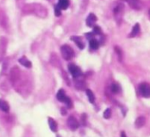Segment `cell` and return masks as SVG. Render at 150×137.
I'll use <instances>...</instances> for the list:
<instances>
[{
    "label": "cell",
    "mask_w": 150,
    "mask_h": 137,
    "mask_svg": "<svg viewBox=\"0 0 150 137\" xmlns=\"http://www.w3.org/2000/svg\"><path fill=\"white\" fill-rule=\"evenodd\" d=\"M61 53H62V55L63 59L66 61L71 60L75 55L73 49L70 47L69 45H63V46H62V48H61Z\"/></svg>",
    "instance_id": "1"
},
{
    "label": "cell",
    "mask_w": 150,
    "mask_h": 137,
    "mask_svg": "<svg viewBox=\"0 0 150 137\" xmlns=\"http://www.w3.org/2000/svg\"><path fill=\"white\" fill-rule=\"evenodd\" d=\"M139 94L142 97L149 98L150 97V84L147 83H142L139 86Z\"/></svg>",
    "instance_id": "2"
},
{
    "label": "cell",
    "mask_w": 150,
    "mask_h": 137,
    "mask_svg": "<svg viewBox=\"0 0 150 137\" xmlns=\"http://www.w3.org/2000/svg\"><path fill=\"white\" fill-rule=\"evenodd\" d=\"M67 126L71 130L75 131L79 127V122L78 120L76 119V117L71 115V116H69V119H67Z\"/></svg>",
    "instance_id": "3"
},
{
    "label": "cell",
    "mask_w": 150,
    "mask_h": 137,
    "mask_svg": "<svg viewBox=\"0 0 150 137\" xmlns=\"http://www.w3.org/2000/svg\"><path fill=\"white\" fill-rule=\"evenodd\" d=\"M123 13H124V5L119 4L118 6H117L116 8H115L114 10V17H115L116 20L118 23L121 22V20H122Z\"/></svg>",
    "instance_id": "4"
},
{
    "label": "cell",
    "mask_w": 150,
    "mask_h": 137,
    "mask_svg": "<svg viewBox=\"0 0 150 137\" xmlns=\"http://www.w3.org/2000/svg\"><path fill=\"white\" fill-rule=\"evenodd\" d=\"M69 70L71 74L72 75V77H75V78H77V77L82 76V72H81L80 69L74 64H70L69 65Z\"/></svg>",
    "instance_id": "5"
},
{
    "label": "cell",
    "mask_w": 150,
    "mask_h": 137,
    "mask_svg": "<svg viewBox=\"0 0 150 137\" xmlns=\"http://www.w3.org/2000/svg\"><path fill=\"white\" fill-rule=\"evenodd\" d=\"M130 7L135 10H139L142 8V3L140 0H125Z\"/></svg>",
    "instance_id": "6"
},
{
    "label": "cell",
    "mask_w": 150,
    "mask_h": 137,
    "mask_svg": "<svg viewBox=\"0 0 150 137\" xmlns=\"http://www.w3.org/2000/svg\"><path fill=\"white\" fill-rule=\"evenodd\" d=\"M96 20H97V17L93 13H90L89 16H87V18H86V25L88 27H93L95 23L96 22Z\"/></svg>",
    "instance_id": "7"
},
{
    "label": "cell",
    "mask_w": 150,
    "mask_h": 137,
    "mask_svg": "<svg viewBox=\"0 0 150 137\" xmlns=\"http://www.w3.org/2000/svg\"><path fill=\"white\" fill-rule=\"evenodd\" d=\"M146 118L144 117V116H140V117L138 118V119L135 120V121H134V126H135V128H142V127H143V126L146 125Z\"/></svg>",
    "instance_id": "8"
},
{
    "label": "cell",
    "mask_w": 150,
    "mask_h": 137,
    "mask_svg": "<svg viewBox=\"0 0 150 137\" xmlns=\"http://www.w3.org/2000/svg\"><path fill=\"white\" fill-rule=\"evenodd\" d=\"M71 39H72V40L76 43V45L78 46V48H79V49L82 50L85 48V44H84V42L83 41V40L81 39L80 37L73 36L71 38Z\"/></svg>",
    "instance_id": "9"
},
{
    "label": "cell",
    "mask_w": 150,
    "mask_h": 137,
    "mask_svg": "<svg viewBox=\"0 0 150 137\" xmlns=\"http://www.w3.org/2000/svg\"><path fill=\"white\" fill-rule=\"evenodd\" d=\"M47 121H48V125H49V128H51V130L53 133H56L58 131V124H57L56 121L51 117L48 118Z\"/></svg>",
    "instance_id": "10"
},
{
    "label": "cell",
    "mask_w": 150,
    "mask_h": 137,
    "mask_svg": "<svg viewBox=\"0 0 150 137\" xmlns=\"http://www.w3.org/2000/svg\"><path fill=\"white\" fill-rule=\"evenodd\" d=\"M139 33H140V25H139V23H135L133 28H132V31L129 37L130 38H134V37L138 36Z\"/></svg>",
    "instance_id": "11"
},
{
    "label": "cell",
    "mask_w": 150,
    "mask_h": 137,
    "mask_svg": "<svg viewBox=\"0 0 150 137\" xmlns=\"http://www.w3.org/2000/svg\"><path fill=\"white\" fill-rule=\"evenodd\" d=\"M0 110H2L4 112H9V104L2 99H0Z\"/></svg>",
    "instance_id": "12"
},
{
    "label": "cell",
    "mask_w": 150,
    "mask_h": 137,
    "mask_svg": "<svg viewBox=\"0 0 150 137\" xmlns=\"http://www.w3.org/2000/svg\"><path fill=\"white\" fill-rule=\"evenodd\" d=\"M19 62H20L22 65H23L24 67L28 68V69L32 67V64L31 62H30V61L28 60L25 56L20 58V59H19Z\"/></svg>",
    "instance_id": "13"
},
{
    "label": "cell",
    "mask_w": 150,
    "mask_h": 137,
    "mask_svg": "<svg viewBox=\"0 0 150 137\" xmlns=\"http://www.w3.org/2000/svg\"><path fill=\"white\" fill-rule=\"evenodd\" d=\"M65 98H66L65 91L63 90V89H60V90L58 91V93H57V99H58V101L64 103Z\"/></svg>",
    "instance_id": "14"
},
{
    "label": "cell",
    "mask_w": 150,
    "mask_h": 137,
    "mask_svg": "<svg viewBox=\"0 0 150 137\" xmlns=\"http://www.w3.org/2000/svg\"><path fill=\"white\" fill-rule=\"evenodd\" d=\"M86 96H87L88 99H89V101L91 104H93L95 102L96 97H95V95H94L92 90H90V89H86Z\"/></svg>",
    "instance_id": "15"
},
{
    "label": "cell",
    "mask_w": 150,
    "mask_h": 137,
    "mask_svg": "<svg viewBox=\"0 0 150 137\" xmlns=\"http://www.w3.org/2000/svg\"><path fill=\"white\" fill-rule=\"evenodd\" d=\"M69 0H59L58 1V6L61 8V9H63L65 10L69 7Z\"/></svg>",
    "instance_id": "16"
},
{
    "label": "cell",
    "mask_w": 150,
    "mask_h": 137,
    "mask_svg": "<svg viewBox=\"0 0 150 137\" xmlns=\"http://www.w3.org/2000/svg\"><path fill=\"white\" fill-rule=\"evenodd\" d=\"M99 42L97 41V40H96V39H91V40H90V48L92 50H96L97 48H99Z\"/></svg>",
    "instance_id": "17"
},
{
    "label": "cell",
    "mask_w": 150,
    "mask_h": 137,
    "mask_svg": "<svg viewBox=\"0 0 150 137\" xmlns=\"http://www.w3.org/2000/svg\"><path fill=\"white\" fill-rule=\"evenodd\" d=\"M76 87L78 90H86V83L82 80H78L76 83Z\"/></svg>",
    "instance_id": "18"
},
{
    "label": "cell",
    "mask_w": 150,
    "mask_h": 137,
    "mask_svg": "<svg viewBox=\"0 0 150 137\" xmlns=\"http://www.w3.org/2000/svg\"><path fill=\"white\" fill-rule=\"evenodd\" d=\"M110 90L112 91L114 94H117V93L121 92V87H120V86L118 84H117V83H114L111 85L110 87Z\"/></svg>",
    "instance_id": "19"
},
{
    "label": "cell",
    "mask_w": 150,
    "mask_h": 137,
    "mask_svg": "<svg viewBox=\"0 0 150 137\" xmlns=\"http://www.w3.org/2000/svg\"><path fill=\"white\" fill-rule=\"evenodd\" d=\"M64 103L65 104V105H66V108H67V109L68 108H69V109H71V108H72V107H73V103H72V101L71 100V98H70V97H66L65 101H64Z\"/></svg>",
    "instance_id": "20"
},
{
    "label": "cell",
    "mask_w": 150,
    "mask_h": 137,
    "mask_svg": "<svg viewBox=\"0 0 150 137\" xmlns=\"http://www.w3.org/2000/svg\"><path fill=\"white\" fill-rule=\"evenodd\" d=\"M111 115H112V113H111V109L110 108H107L104 111H103V116L104 119H110L111 117Z\"/></svg>",
    "instance_id": "21"
},
{
    "label": "cell",
    "mask_w": 150,
    "mask_h": 137,
    "mask_svg": "<svg viewBox=\"0 0 150 137\" xmlns=\"http://www.w3.org/2000/svg\"><path fill=\"white\" fill-rule=\"evenodd\" d=\"M114 49H115V52H116L117 55H118L119 60L121 62V61H122V57H123V52H122V50H121L119 47H117V46H115V47H114Z\"/></svg>",
    "instance_id": "22"
},
{
    "label": "cell",
    "mask_w": 150,
    "mask_h": 137,
    "mask_svg": "<svg viewBox=\"0 0 150 137\" xmlns=\"http://www.w3.org/2000/svg\"><path fill=\"white\" fill-rule=\"evenodd\" d=\"M93 33L94 34H97V35H100L102 34V30L100 27L98 26H94L93 27Z\"/></svg>",
    "instance_id": "23"
},
{
    "label": "cell",
    "mask_w": 150,
    "mask_h": 137,
    "mask_svg": "<svg viewBox=\"0 0 150 137\" xmlns=\"http://www.w3.org/2000/svg\"><path fill=\"white\" fill-rule=\"evenodd\" d=\"M61 14H62V9L58 5H55L54 6V15L56 16H61Z\"/></svg>",
    "instance_id": "24"
},
{
    "label": "cell",
    "mask_w": 150,
    "mask_h": 137,
    "mask_svg": "<svg viewBox=\"0 0 150 137\" xmlns=\"http://www.w3.org/2000/svg\"><path fill=\"white\" fill-rule=\"evenodd\" d=\"M86 115L85 113H83V115H81V122L83 126H86Z\"/></svg>",
    "instance_id": "25"
},
{
    "label": "cell",
    "mask_w": 150,
    "mask_h": 137,
    "mask_svg": "<svg viewBox=\"0 0 150 137\" xmlns=\"http://www.w3.org/2000/svg\"><path fill=\"white\" fill-rule=\"evenodd\" d=\"M61 114L62 115H67V108L62 107V108H61Z\"/></svg>",
    "instance_id": "26"
},
{
    "label": "cell",
    "mask_w": 150,
    "mask_h": 137,
    "mask_svg": "<svg viewBox=\"0 0 150 137\" xmlns=\"http://www.w3.org/2000/svg\"><path fill=\"white\" fill-rule=\"evenodd\" d=\"M94 35L95 34H93V33H87V34H86V36L87 37L88 39H90V40H91V39H93L94 38Z\"/></svg>",
    "instance_id": "27"
},
{
    "label": "cell",
    "mask_w": 150,
    "mask_h": 137,
    "mask_svg": "<svg viewBox=\"0 0 150 137\" xmlns=\"http://www.w3.org/2000/svg\"><path fill=\"white\" fill-rule=\"evenodd\" d=\"M121 137H127V135H126V133L124 132V131H122L121 133Z\"/></svg>",
    "instance_id": "28"
},
{
    "label": "cell",
    "mask_w": 150,
    "mask_h": 137,
    "mask_svg": "<svg viewBox=\"0 0 150 137\" xmlns=\"http://www.w3.org/2000/svg\"><path fill=\"white\" fill-rule=\"evenodd\" d=\"M149 19H150V9L149 10Z\"/></svg>",
    "instance_id": "29"
}]
</instances>
